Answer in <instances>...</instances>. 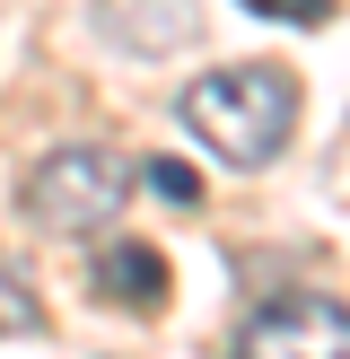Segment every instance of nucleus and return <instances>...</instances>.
I'll return each mask as SVG.
<instances>
[{"mask_svg":"<svg viewBox=\"0 0 350 359\" xmlns=\"http://www.w3.org/2000/svg\"><path fill=\"white\" fill-rule=\"evenodd\" d=\"M140 184H149L167 210H202V167H184V158H149V167H140Z\"/></svg>","mask_w":350,"mask_h":359,"instance_id":"obj_5","label":"nucleus"},{"mask_svg":"<svg viewBox=\"0 0 350 359\" xmlns=\"http://www.w3.org/2000/svg\"><path fill=\"white\" fill-rule=\"evenodd\" d=\"M44 325V307H35V280H18L9 263H0V342H9V333H35Z\"/></svg>","mask_w":350,"mask_h":359,"instance_id":"obj_6","label":"nucleus"},{"mask_svg":"<svg viewBox=\"0 0 350 359\" xmlns=\"http://www.w3.org/2000/svg\"><path fill=\"white\" fill-rule=\"evenodd\" d=\"M184 123L202 149H219L227 167H272L298 132V79L280 62H227L202 70L184 88Z\"/></svg>","mask_w":350,"mask_h":359,"instance_id":"obj_1","label":"nucleus"},{"mask_svg":"<svg viewBox=\"0 0 350 359\" xmlns=\"http://www.w3.org/2000/svg\"><path fill=\"white\" fill-rule=\"evenodd\" d=\"M237 359H350V307L315 290L262 298L237 333Z\"/></svg>","mask_w":350,"mask_h":359,"instance_id":"obj_3","label":"nucleus"},{"mask_svg":"<svg viewBox=\"0 0 350 359\" xmlns=\"http://www.w3.org/2000/svg\"><path fill=\"white\" fill-rule=\"evenodd\" d=\"M97 290L114 298V307H158V298H167V255L140 245V237L105 245V255H97Z\"/></svg>","mask_w":350,"mask_h":359,"instance_id":"obj_4","label":"nucleus"},{"mask_svg":"<svg viewBox=\"0 0 350 359\" xmlns=\"http://www.w3.org/2000/svg\"><path fill=\"white\" fill-rule=\"evenodd\" d=\"M237 9L280 18V27H324V18H332V0H237Z\"/></svg>","mask_w":350,"mask_h":359,"instance_id":"obj_7","label":"nucleus"},{"mask_svg":"<svg viewBox=\"0 0 350 359\" xmlns=\"http://www.w3.org/2000/svg\"><path fill=\"white\" fill-rule=\"evenodd\" d=\"M114 202H122V158L114 149H88V140H79V149L35 158V175H27V219L52 228V237H88V228H105Z\"/></svg>","mask_w":350,"mask_h":359,"instance_id":"obj_2","label":"nucleus"}]
</instances>
